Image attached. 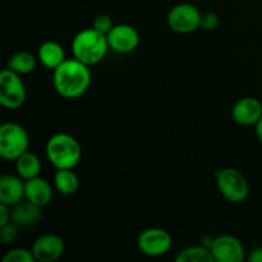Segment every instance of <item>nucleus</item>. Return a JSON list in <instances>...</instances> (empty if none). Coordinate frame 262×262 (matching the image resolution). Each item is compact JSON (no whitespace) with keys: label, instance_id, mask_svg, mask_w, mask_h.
I'll return each mask as SVG.
<instances>
[{"label":"nucleus","instance_id":"obj_1","mask_svg":"<svg viewBox=\"0 0 262 262\" xmlns=\"http://www.w3.org/2000/svg\"><path fill=\"white\" fill-rule=\"evenodd\" d=\"M92 74L87 64L78 59H66L53 71L55 91L64 99H77L87 92L91 86Z\"/></svg>","mask_w":262,"mask_h":262},{"label":"nucleus","instance_id":"obj_2","mask_svg":"<svg viewBox=\"0 0 262 262\" xmlns=\"http://www.w3.org/2000/svg\"><path fill=\"white\" fill-rule=\"evenodd\" d=\"M109 49L106 35L99 32L94 27L79 31L72 41L73 58L89 67L100 63L106 56Z\"/></svg>","mask_w":262,"mask_h":262},{"label":"nucleus","instance_id":"obj_3","mask_svg":"<svg viewBox=\"0 0 262 262\" xmlns=\"http://www.w3.org/2000/svg\"><path fill=\"white\" fill-rule=\"evenodd\" d=\"M46 156L55 169H74L82 158L78 141L68 133H55L46 142Z\"/></svg>","mask_w":262,"mask_h":262},{"label":"nucleus","instance_id":"obj_4","mask_svg":"<svg viewBox=\"0 0 262 262\" xmlns=\"http://www.w3.org/2000/svg\"><path fill=\"white\" fill-rule=\"evenodd\" d=\"M30 137L25 128L14 122H8L0 127V156L4 160H17L28 151Z\"/></svg>","mask_w":262,"mask_h":262},{"label":"nucleus","instance_id":"obj_5","mask_svg":"<svg viewBox=\"0 0 262 262\" xmlns=\"http://www.w3.org/2000/svg\"><path fill=\"white\" fill-rule=\"evenodd\" d=\"M216 184L220 193L232 204L246 201L250 194V184L242 171L235 168H224L216 171Z\"/></svg>","mask_w":262,"mask_h":262},{"label":"nucleus","instance_id":"obj_6","mask_svg":"<svg viewBox=\"0 0 262 262\" xmlns=\"http://www.w3.org/2000/svg\"><path fill=\"white\" fill-rule=\"evenodd\" d=\"M26 87L19 74L5 68L0 73V104L9 110L19 109L26 101Z\"/></svg>","mask_w":262,"mask_h":262},{"label":"nucleus","instance_id":"obj_7","mask_svg":"<svg viewBox=\"0 0 262 262\" xmlns=\"http://www.w3.org/2000/svg\"><path fill=\"white\" fill-rule=\"evenodd\" d=\"M201 14L199 8L189 3L177 4L169 10L168 26L171 31L177 33H191L200 28Z\"/></svg>","mask_w":262,"mask_h":262},{"label":"nucleus","instance_id":"obj_8","mask_svg":"<svg viewBox=\"0 0 262 262\" xmlns=\"http://www.w3.org/2000/svg\"><path fill=\"white\" fill-rule=\"evenodd\" d=\"M173 245L171 235L163 228H147L138 235L137 247L142 255L160 257L165 255Z\"/></svg>","mask_w":262,"mask_h":262},{"label":"nucleus","instance_id":"obj_9","mask_svg":"<svg viewBox=\"0 0 262 262\" xmlns=\"http://www.w3.org/2000/svg\"><path fill=\"white\" fill-rule=\"evenodd\" d=\"M211 253L216 262H242L246 258V251L242 242L233 235H220L214 238Z\"/></svg>","mask_w":262,"mask_h":262},{"label":"nucleus","instance_id":"obj_10","mask_svg":"<svg viewBox=\"0 0 262 262\" xmlns=\"http://www.w3.org/2000/svg\"><path fill=\"white\" fill-rule=\"evenodd\" d=\"M110 49L120 54L132 53L140 43V33L133 26L127 23L114 25L106 35Z\"/></svg>","mask_w":262,"mask_h":262},{"label":"nucleus","instance_id":"obj_11","mask_svg":"<svg viewBox=\"0 0 262 262\" xmlns=\"http://www.w3.org/2000/svg\"><path fill=\"white\" fill-rule=\"evenodd\" d=\"M66 245L63 238L56 234H43L33 242L32 251L35 260L38 262H54L63 256Z\"/></svg>","mask_w":262,"mask_h":262},{"label":"nucleus","instance_id":"obj_12","mask_svg":"<svg viewBox=\"0 0 262 262\" xmlns=\"http://www.w3.org/2000/svg\"><path fill=\"white\" fill-rule=\"evenodd\" d=\"M262 117V104L256 97H243L232 107V119L239 125H256Z\"/></svg>","mask_w":262,"mask_h":262},{"label":"nucleus","instance_id":"obj_13","mask_svg":"<svg viewBox=\"0 0 262 262\" xmlns=\"http://www.w3.org/2000/svg\"><path fill=\"white\" fill-rule=\"evenodd\" d=\"M25 199V179L19 176L4 174L0 177V202L13 207Z\"/></svg>","mask_w":262,"mask_h":262},{"label":"nucleus","instance_id":"obj_14","mask_svg":"<svg viewBox=\"0 0 262 262\" xmlns=\"http://www.w3.org/2000/svg\"><path fill=\"white\" fill-rule=\"evenodd\" d=\"M25 199L37 206H46L53 199L51 184L40 176L25 181Z\"/></svg>","mask_w":262,"mask_h":262},{"label":"nucleus","instance_id":"obj_15","mask_svg":"<svg viewBox=\"0 0 262 262\" xmlns=\"http://www.w3.org/2000/svg\"><path fill=\"white\" fill-rule=\"evenodd\" d=\"M41 215V206H37L28 200L20 201L12 207V222L18 227L27 228L35 225Z\"/></svg>","mask_w":262,"mask_h":262},{"label":"nucleus","instance_id":"obj_16","mask_svg":"<svg viewBox=\"0 0 262 262\" xmlns=\"http://www.w3.org/2000/svg\"><path fill=\"white\" fill-rule=\"evenodd\" d=\"M37 59L45 68L54 71L66 60V51L56 41H45L37 51Z\"/></svg>","mask_w":262,"mask_h":262},{"label":"nucleus","instance_id":"obj_17","mask_svg":"<svg viewBox=\"0 0 262 262\" xmlns=\"http://www.w3.org/2000/svg\"><path fill=\"white\" fill-rule=\"evenodd\" d=\"M54 187L59 193L64 196H71L77 192L79 181L73 169H56L54 174Z\"/></svg>","mask_w":262,"mask_h":262},{"label":"nucleus","instance_id":"obj_18","mask_svg":"<svg viewBox=\"0 0 262 262\" xmlns=\"http://www.w3.org/2000/svg\"><path fill=\"white\" fill-rule=\"evenodd\" d=\"M15 171L25 181L40 176L41 160L32 152H25L15 160Z\"/></svg>","mask_w":262,"mask_h":262},{"label":"nucleus","instance_id":"obj_19","mask_svg":"<svg viewBox=\"0 0 262 262\" xmlns=\"http://www.w3.org/2000/svg\"><path fill=\"white\" fill-rule=\"evenodd\" d=\"M36 64H37V59L33 54L28 51H18L10 56L7 68L22 76V74H28L35 71Z\"/></svg>","mask_w":262,"mask_h":262},{"label":"nucleus","instance_id":"obj_20","mask_svg":"<svg viewBox=\"0 0 262 262\" xmlns=\"http://www.w3.org/2000/svg\"><path fill=\"white\" fill-rule=\"evenodd\" d=\"M177 262H215L211 250L205 246H189L177 255Z\"/></svg>","mask_w":262,"mask_h":262},{"label":"nucleus","instance_id":"obj_21","mask_svg":"<svg viewBox=\"0 0 262 262\" xmlns=\"http://www.w3.org/2000/svg\"><path fill=\"white\" fill-rule=\"evenodd\" d=\"M32 251L26 248H13L3 257V262H35Z\"/></svg>","mask_w":262,"mask_h":262},{"label":"nucleus","instance_id":"obj_22","mask_svg":"<svg viewBox=\"0 0 262 262\" xmlns=\"http://www.w3.org/2000/svg\"><path fill=\"white\" fill-rule=\"evenodd\" d=\"M18 238V225L13 222L0 227V242L3 245H12Z\"/></svg>","mask_w":262,"mask_h":262},{"label":"nucleus","instance_id":"obj_23","mask_svg":"<svg viewBox=\"0 0 262 262\" xmlns=\"http://www.w3.org/2000/svg\"><path fill=\"white\" fill-rule=\"evenodd\" d=\"M92 27H94L96 31H99V32L104 33V35H107V33L110 32V30L114 27V22H113L110 15L100 14L94 19V22H92Z\"/></svg>","mask_w":262,"mask_h":262},{"label":"nucleus","instance_id":"obj_24","mask_svg":"<svg viewBox=\"0 0 262 262\" xmlns=\"http://www.w3.org/2000/svg\"><path fill=\"white\" fill-rule=\"evenodd\" d=\"M220 19L219 15L214 12H205L201 14V23H200V28L205 31H214L219 26Z\"/></svg>","mask_w":262,"mask_h":262},{"label":"nucleus","instance_id":"obj_25","mask_svg":"<svg viewBox=\"0 0 262 262\" xmlns=\"http://www.w3.org/2000/svg\"><path fill=\"white\" fill-rule=\"evenodd\" d=\"M12 222V210L8 205L0 202V227Z\"/></svg>","mask_w":262,"mask_h":262},{"label":"nucleus","instance_id":"obj_26","mask_svg":"<svg viewBox=\"0 0 262 262\" xmlns=\"http://www.w3.org/2000/svg\"><path fill=\"white\" fill-rule=\"evenodd\" d=\"M247 260L250 262H262V247H256L248 255Z\"/></svg>","mask_w":262,"mask_h":262},{"label":"nucleus","instance_id":"obj_27","mask_svg":"<svg viewBox=\"0 0 262 262\" xmlns=\"http://www.w3.org/2000/svg\"><path fill=\"white\" fill-rule=\"evenodd\" d=\"M255 127H256V136H257L258 141L262 143V117H261V119L256 123Z\"/></svg>","mask_w":262,"mask_h":262}]
</instances>
